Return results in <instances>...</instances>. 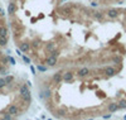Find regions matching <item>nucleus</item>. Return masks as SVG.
Masks as SVG:
<instances>
[{
	"mask_svg": "<svg viewBox=\"0 0 126 120\" xmlns=\"http://www.w3.org/2000/svg\"><path fill=\"white\" fill-rule=\"evenodd\" d=\"M6 44H8V38L0 37V46H1V47H5Z\"/></svg>",
	"mask_w": 126,
	"mask_h": 120,
	"instance_id": "obj_7",
	"label": "nucleus"
},
{
	"mask_svg": "<svg viewBox=\"0 0 126 120\" xmlns=\"http://www.w3.org/2000/svg\"><path fill=\"white\" fill-rule=\"evenodd\" d=\"M5 86H6V81H5V79H0V90L4 89Z\"/></svg>",
	"mask_w": 126,
	"mask_h": 120,
	"instance_id": "obj_8",
	"label": "nucleus"
},
{
	"mask_svg": "<svg viewBox=\"0 0 126 120\" xmlns=\"http://www.w3.org/2000/svg\"><path fill=\"white\" fill-rule=\"evenodd\" d=\"M5 81H6V83L13 82V81H14V77H13V76H6V77H5Z\"/></svg>",
	"mask_w": 126,
	"mask_h": 120,
	"instance_id": "obj_9",
	"label": "nucleus"
},
{
	"mask_svg": "<svg viewBox=\"0 0 126 120\" xmlns=\"http://www.w3.org/2000/svg\"><path fill=\"white\" fill-rule=\"evenodd\" d=\"M16 46L19 47V49L24 52V53H29V49H30V46H29V43L27 42H16Z\"/></svg>",
	"mask_w": 126,
	"mask_h": 120,
	"instance_id": "obj_2",
	"label": "nucleus"
},
{
	"mask_svg": "<svg viewBox=\"0 0 126 120\" xmlns=\"http://www.w3.org/2000/svg\"><path fill=\"white\" fill-rule=\"evenodd\" d=\"M0 37L9 38V29L5 24H0Z\"/></svg>",
	"mask_w": 126,
	"mask_h": 120,
	"instance_id": "obj_5",
	"label": "nucleus"
},
{
	"mask_svg": "<svg viewBox=\"0 0 126 120\" xmlns=\"http://www.w3.org/2000/svg\"><path fill=\"white\" fill-rule=\"evenodd\" d=\"M57 63H58V58L54 57V56L47 57V60H46V66L47 67H54Z\"/></svg>",
	"mask_w": 126,
	"mask_h": 120,
	"instance_id": "obj_3",
	"label": "nucleus"
},
{
	"mask_svg": "<svg viewBox=\"0 0 126 120\" xmlns=\"http://www.w3.org/2000/svg\"><path fill=\"white\" fill-rule=\"evenodd\" d=\"M23 60H24V61H25V62H28V63H29V58H27V57H25V56H24V57H23Z\"/></svg>",
	"mask_w": 126,
	"mask_h": 120,
	"instance_id": "obj_10",
	"label": "nucleus"
},
{
	"mask_svg": "<svg viewBox=\"0 0 126 120\" xmlns=\"http://www.w3.org/2000/svg\"><path fill=\"white\" fill-rule=\"evenodd\" d=\"M15 12H16V4H15V0H10L9 4H8V14H9L10 17H13Z\"/></svg>",
	"mask_w": 126,
	"mask_h": 120,
	"instance_id": "obj_1",
	"label": "nucleus"
},
{
	"mask_svg": "<svg viewBox=\"0 0 126 120\" xmlns=\"http://www.w3.org/2000/svg\"><path fill=\"white\" fill-rule=\"evenodd\" d=\"M90 68L88 67H82V68H79L78 71H77V76L79 79H85V77H87L88 76V73H90Z\"/></svg>",
	"mask_w": 126,
	"mask_h": 120,
	"instance_id": "obj_4",
	"label": "nucleus"
},
{
	"mask_svg": "<svg viewBox=\"0 0 126 120\" xmlns=\"http://www.w3.org/2000/svg\"><path fill=\"white\" fill-rule=\"evenodd\" d=\"M72 79H73V73L71 71H67V72L63 73V81H64V82L72 81Z\"/></svg>",
	"mask_w": 126,
	"mask_h": 120,
	"instance_id": "obj_6",
	"label": "nucleus"
}]
</instances>
